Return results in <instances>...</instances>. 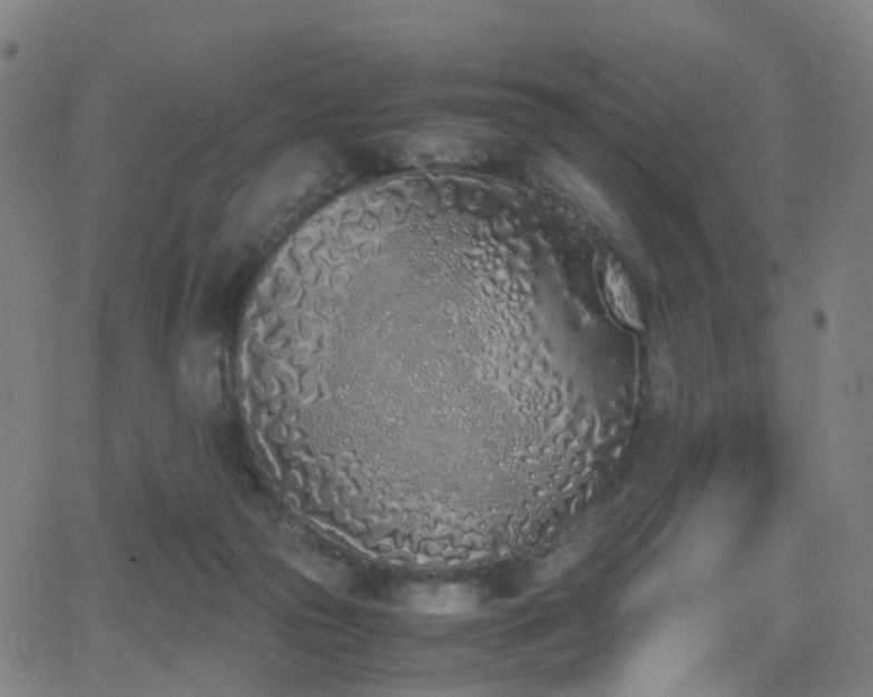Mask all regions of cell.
<instances>
[{
    "mask_svg": "<svg viewBox=\"0 0 873 697\" xmlns=\"http://www.w3.org/2000/svg\"><path fill=\"white\" fill-rule=\"evenodd\" d=\"M602 282H605L607 304L619 322L628 325L630 328L641 330L643 320L639 302H637L634 287H631L624 268L612 259L607 261L605 273H602Z\"/></svg>",
    "mask_w": 873,
    "mask_h": 697,
    "instance_id": "cell-1",
    "label": "cell"
},
{
    "mask_svg": "<svg viewBox=\"0 0 873 697\" xmlns=\"http://www.w3.org/2000/svg\"><path fill=\"white\" fill-rule=\"evenodd\" d=\"M413 608L428 615L464 613L473 607L472 593L461 587H436L419 591L413 596Z\"/></svg>",
    "mask_w": 873,
    "mask_h": 697,
    "instance_id": "cell-2",
    "label": "cell"
}]
</instances>
